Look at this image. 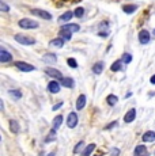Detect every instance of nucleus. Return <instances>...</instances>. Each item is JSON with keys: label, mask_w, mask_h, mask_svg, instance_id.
<instances>
[{"label": "nucleus", "mask_w": 155, "mask_h": 156, "mask_svg": "<svg viewBox=\"0 0 155 156\" xmlns=\"http://www.w3.org/2000/svg\"><path fill=\"white\" fill-rule=\"evenodd\" d=\"M15 41L22 45H34L35 44V40L34 38H30L27 35H22V34H15Z\"/></svg>", "instance_id": "f257e3e1"}, {"label": "nucleus", "mask_w": 155, "mask_h": 156, "mask_svg": "<svg viewBox=\"0 0 155 156\" xmlns=\"http://www.w3.org/2000/svg\"><path fill=\"white\" fill-rule=\"evenodd\" d=\"M18 25L20 26L22 29H37L38 27V23L35 20H31V19H22L18 22Z\"/></svg>", "instance_id": "f03ea898"}, {"label": "nucleus", "mask_w": 155, "mask_h": 156, "mask_svg": "<svg viewBox=\"0 0 155 156\" xmlns=\"http://www.w3.org/2000/svg\"><path fill=\"white\" fill-rule=\"evenodd\" d=\"M15 67H16L19 71H22V72H31V71H35V67H34V65H30V64H27V62H23V61H16V62H15Z\"/></svg>", "instance_id": "7ed1b4c3"}, {"label": "nucleus", "mask_w": 155, "mask_h": 156, "mask_svg": "<svg viewBox=\"0 0 155 156\" xmlns=\"http://www.w3.org/2000/svg\"><path fill=\"white\" fill-rule=\"evenodd\" d=\"M67 125H68V128H71V129H74L78 125V115H76V113H70L68 114V118H67Z\"/></svg>", "instance_id": "20e7f679"}, {"label": "nucleus", "mask_w": 155, "mask_h": 156, "mask_svg": "<svg viewBox=\"0 0 155 156\" xmlns=\"http://www.w3.org/2000/svg\"><path fill=\"white\" fill-rule=\"evenodd\" d=\"M31 14L33 15H37V16H40V18H44V19H46V20L52 19V15H50L49 12H46V11H44V10H38V8L31 10Z\"/></svg>", "instance_id": "39448f33"}, {"label": "nucleus", "mask_w": 155, "mask_h": 156, "mask_svg": "<svg viewBox=\"0 0 155 156\" xmlns=\"http://www.w3.org/2000/svg\"><path fill=\"white\" fill-rule=\"evenodd\" d=\"M45 72H46V75H49V76L55 77V79H57V80H61V79H63L61 72L57 71V69H55V68H46Z\"/></svg>", "instance_id": "423d86ee"}, {"label": "nucleus", "mask_w": 155, "mask_h": 156, "mask_svg": "<svg viewBox=\"0 0 155 156\" xmlns=\"http://www.w3.org/2000/svg\"><path fill=\"white\" fill-rule=\"evenodd\" d=\"M139 41L140 44H148L150 42V33L147 30H142L139 33Z\"/></svg>", "instance_id": "0eeeda50"}, {"label": "nucleus", "mask_w": 155, "mask_h": 156, "mask_svg": "<svg viewBox=\"0 0 155 156\" xmlns=\"http://www.w3.org/2000/svg\"><path fill=\"white\" fill-rule=\"evenodd\" d=\"M133 156H148V149L144 145H138L135 148Z\"/></svg>", "instance_id": "6e6552de"}, {"label": "nucleus", "mask_w": 155, "mask_h": 156, "mask_svg": "<svg viewBox=\"0 0 155 156\" xmlns=\"http://www.w3.org/2000/svg\"><path fill=\"white\" fill-rule=\"evenodd\" d=\"M11 60H13L11 53H8L5 49H0V61H2V62H7V61H11Z\"/></svg>", "instance_id": "1a4fd4ad"}, {"label": "nucleus", "mask_w": 155, "mask_h": 156, "mask_svg": "<svg viewBox=\"0 0 155 156\" xmlns=\"http://www.w3.org/2000/svg\"><path fill=\"white\" fill-rule=\"evenodd\" d=\"M143 141H146V143H153L155 141V132L153 130H148V132H146L144 134H143Z\"/></svg>", "instance_id": "9d476101"}, {"label": "nucleus", "mask_w": 155, "mask_h": 156, "mask_svg": "<svg viewBox=\"0 0 155 156\" xmlns=\"http://www.w3.org/2000/svg\"><path fill=\"white\" fill-rule=\"evenodd\" d=\"M135 117H136V110H135V109H131L129 112H128L127 114H125V117H124V121L127 122V124H129V122L135 121Z\"/></svg>", "instance_id": "9b49d317"}, {"label": "nucleus", "mask_w": 155, "mask_h": 156, "mask_svg": "<svg viewBox=\"0 0 155 156\" xmlns=\"http://www.w3.org/2000/svg\"><path fill=\"white\" fill-rule=\"evenodd\" d=\"M48 90H49L52 94H57V92L60 91V84H59L56 80H53V82L49 83V86H48Z\"/></svg>", "instance_id": "f8f14e48"}, {"label": "nucleus", "mask_w": 155, "mask_h": 156, "mask_svg": "<svg viewBox=\"0 0 155 156\" xmlns=\"http://www.w3.org/2000/svg\"><path fill=\"white\" fill-rule=\"evenodd\" d=\"M42 61L44 62H48V64H52V62L57 61V56L53 55V53H48V55H44Z\"/></svg>", "instance_id": "ddd939ff"}, {"label": "nucleus", "mask_w": 155, "mask_h": 156, "mask_svg": "<svg viewBox=\"0 0 155 156\" xmlns=\"http://www.w3.org/2000/svg\"><path fill=\"white\" fill-rule=\"evenodd\" d=\"M74 12H71V11H67L65 14H63L60 18H59V22L60 23H64V22H70L71 19H72V16H74Z\"/></svg>", "instance_id": "4468645a"}, {"label": "nucleus", "mask_w": 155, "mask_h": 156, "mask_svg": "<svg viewBox=\"0 0 155 156\" xmlns=\"http://www.w3.org/2000/svg\"><path fill=\"white\" fill-rule=\"evenodd\" d=\"M85 105H86V95H79V98H78V101H76V109L78 110H82L83 107H85Z\"/></svg>", "instance_id": "2eb2a0df"}, {"label": "nucleus", "mask_w": 155, "mask_h": 156, "mask_svg": "<svg viewBox=\"0 0 155 156\" xmlns=\"http://www.w3.org/2000/svg\"><path fill=\"white\" fill-rule=\"evenodd\" d=\"M59 34H60V38H63V40H64V41H70V40H71V34H72V33H71L70 30L61 29Z\"/></svg>", "instance_id": "dca6fc26"}, {"label": "nucleus", "mask_w": 155, "mask_h": 156, "mask_svg": "<svg viewBox=\"0 0 155 156\" xmlns=\"http://www.w3.org/2000/svg\"><path fill=\"white\" fill-rule=\"evenodd\" d=\"M49 45L52 48H63V45H64V40H63V38H56V40L50 41Z\"/></svg>", "instance_id": "f3484780"}, {"label": "nucleus", "mask_w": 155, "mask_h": 156, "mask_svg": "<svg viewBox=\"0 0 155 156\" xmlns=\"http://www.w3.org/2000/svg\"><path fill=\"white\" fill-rule=\"evenodd\" d=\"M94 149H95V144H88V145L83 149V152H82V155L80 156H90L91 152H93Z\"/></svg>", "instance_id": "a211bd4d"}, {"label": "nucleus", "mask_w": 155, "mask_h": 156, "mask_svg": "<svg viewBox=\"0 0 155 156\" xmlns=\"http://www.w3.org/2000/svg\"><path fill=\"white\" fill-rule=\"evenodd\" d=\"M60 82H61V84L64 87H68V88H72L74 87V80L71 79V77H63Z\"/></svg>", "instance_id": "6ab92c4d"}, {"label": "nucleus", "mask_w": 155, "mask_h": 156, "mask_svg": "<svg viewBox=\"0 0 155 156\" xmlns=\"http://www.w3.org/2000/svg\"><path fill=\"white\" fill-rule=\"evenodd\" d=\"M61 124H63V115H56L55 119H53V129L57 130L61 126Z\"/></svg>", "instance_id": "aec40b11"}, {"label": "nucleus", "mask_w": 155, "mask_h": 156, "mask_svg": "<svg viewBox=\"0 0 155 156\" xmlns=\"http://www.w3.org/2000/svg\"><path fill=\"white\" fill-rule=\"evenodd\" d=\"M102 71H103V62L102 61H99V62H97V64L93 65V72H94V73L99 75Z\"/></svg>", "instance_id": "412c9836"}, {"label": "nucleus", "mask_w": 155, "mask_h": 156, "mask_svg": "<svg viewBox=\"0 0 155 156\" xmlns=\"http://www.w3.org/2000/svg\"><path fill=\"white\" fill-rule=\"evenodd\" d=\"M123 10H124V12H127V14H133L136 10H138V5H135V4H132V5L127 4V5H124V7H123Z\"/></svg>", "instance_id": "4be33fe9"}, {"label": "nucleus", "mask_w": 155, "mask_h": 156, "mask_svg": "<svg viewBox=\"0 0 155 156\" xmlns=\"http://www.w3.org/2000/svg\"><path fill=\"white\" fill-rule=\"evenodd\" d=\"M10 130L13 132V133H18V132H19V124H18L15 119H11L10 121Z\"/></svg>", "instance_id": "5701e85b"}, {"label": "nucleus", "mask_w": 155, "mask_h": 156, "mask_svg": "<svg viewBox=\"0 0 155 156\" xmlns=\"http://www.w3.org/2000/svg\"><path fill=\"white\" fill-rule=\"evenodd\" d=\"M63 29H65V30H70L71 33H75V31H79V25H75V23H71V25H65V26H63Z\"/></svg>", "instance_id": "b1692460"}, {"label": "nucleus", "mask_w": 155, "mask_h": 156, "mask_svg": "<svg viewBox=\"0 0 155 156\" xmlns=\"http://www.w3.org/2000/svg\"><path fill=\"white\" fill-rule=\"evenodd\" d=\"M55 139H56V129H52V130H50L49 133H48L45 141H46V143H50V141H53Z\"/></svg>", "instance_id": "393cba45"}, {"label": "nucleus", "mask_w": 155, "mask_h": 156, "mask_svg": "<svg viewBox=\"0 0 155 156\" xmlns=\"http://www.w3.org/2000/svg\"><path fill=\"white\" fill-rule=\"evenodd\" d=\"M117 101H118V98L116 97V95H109V97L106 98V102H108L110 106H114V105L117 103Z\"/></svg>", "instance_id": "a878e982"}, {"label": "nucleus", "mask_w": 155, "mask_h": 156, "mask_svg": "<svg viewBox=\"0 0 155 156\" xmlns=\"http://www.w3.org/2000/svg\"><path fill=\"white\" fill-rule=\"evenodd\" d=\"M8 94H10L13 98H15V99L22 98V92H20L19 90H10V92H8Z\"/></svg>", "instance_id": "bb28decb"}, {"label": "nucleus", "mask_w": 155, "mask_h": 156, "mask_svg": "<svg viewBox=\"0 0 155 156\" xmlns=\"http://www.w3.org/2000/svg\"><path fill=\"white\" fill-rule=\"evenodd\" d=\"M110 69H112L113 72H116V71H120L121 69V60H117V61H114L113 62V65L110 67Z\"/></svg>", "instance_id": "cd10ccee"}, {"label": "nucleus", "mask_w": 155, "mask_h": 156, "mask_svg": "<svg viewBox=\"0 0 155 156\" xmlns=\"http://www.w3.org/2000/svg\"><path fill=\"white\" fill-rule=\"evenodd\" d=\"M83 147H85V141H79L75 145V148H74V154H79V152L83 149Z\"/></svg>", "instance_id": "c85d7f7f"}, {"label": "nucleus", "mask_w": 155, "mask_h": 156, "mask_svg": "<svg viewBox=\"0 0 155 156\" xmlns=\"http://www.w3.org/2000/svg\"><path fill=\"white\" fill-rule=\"evenodd\" d=\"M121 61L125 62V64H129V62L132 61V56H131L129 53H124V55H123V58H121Z\"/></svg>", "instance_id": "c756f323"}, {"label": "nucleus", "mask_w": 155, "mask_h": 156, "mask_svg": "<svg viewBox=\"0 0 155 156\" xmlns=\"http://www.w3.org/2000/svg\"><path fill=\"white\" fill-rule=\"evenodd\" d=\"M74 14H75V16H76V18H82V16H83V14H85V8L78 7Z\"/></svg>", "instance_id": "7c9ffc66"}, {"label": "nucleus", "mask_w": 155, "mask_h": 156, "mask_svg": "<svg viewBox=\"0 0 155 156\" xmlns=\"http://www.w3.org/2000/svg\"><path fill=\"white\" fill-rule=\"evenodd\" d=\"M67 62H68V65H70L71 68H78V62H76L75 58H68Z\"/></svg>", "instance_id": "2f4dec72"}, {"label": "nucleus", "mask_w": 155, "mask_h": 156, "mask_svg": "<svg viewBox=\"0 0 155 156\" xmlns=\"http://www.w3.org/2000/svg\"><path fill=\"white\" fill-rule=\"evenodd\" d=\"M0 10H2V11H4V12H7V11L10 10V8H8V5L5 4L4 2H0Z\"/></svg>", "instance_id": "473e14b6"}, {"label": "nucleus", "mask_w": 155, "mask_h": 156, "mask_svg": "<svg viewBox=\"0 0 155 156\" xmlns=\"http://www.w3.org/2000/svg\"><path fill=\"white\" fill-rule=\"evenodd\" d=\"M116 125H117V122H116V121H113V122H110V124H109V125H108V126H106L105 129H112V128H114Z\"/></svg>", "instance_id": "72a5a7b5"}, {"label": "nucleus", "mask_w": 155, "mask_h": 156, "mask_svg": "<svg viewBox=\"0 0 155 156\" xmlns=\"http://www.w3.org/2000/svg\"><path fill=\"white\" fill-rule=\"evenodd\" d=\"M61 106H63V102H59V103L56 105V106H53V109H52V110H53V112H55V110H59Z\"/></svg>", "instance_id": "f704fd0d"}, {"label": "nucleus", "mask_w": 155, "mask_h": 156, "mask_svg": "<svg viewBox=\"0 0 155 156\" xmlns=\"http://www.w3.org/2000/svg\"><path fill=\"white\" fill-rule=\"evenodd\" d=\"M112 154H113V156H117L118 154H120V152H118V149H113Z\"/></svg>", "instance_id": "c9c22d12"}, {"label": "nucleus", "mask_w": 155, "mask_h": 156, "mask_svg": "<svg viewBox=\"0 0 155 156\" xmlns=\"http://www.w3.org/2000/svg\"><path fill=\"white\" fill-rule=\"evenodd\" d=\"M150 82H151V83H153V84H155V75H154V76H151Z\"/></svg>", "instance_id": "e433bc0d"}, {"label": "nucleus", "mask_w": 155, "mask_h": 156, "mask_svg": "<svg viewBox=\"0 0 155 156\" xmlns=\"http://www.w3.org/2000/svg\"><path fill=\"white\" fill-rule=\"evenodd\" d=\"M48 156H55V152H52V154H49Z\"/></svg>", "instance_id": "4c0bfd02"}, {"label": "nucleus", "mask_w": 155, "mask_h": 156, "mask_svg": "<svg viewBox=\"0 0 155 156\" xmlns=\"http://www.w3.org/2000/svg\"><path fill=\"white\" fill-rule=\"evenodd\" d=\"M153 34H154V35H155V30H154V31H153Z\"/></svg>", "instance_id": "58836bf2"}, {"label": "nucleus", "mask_w": 155, "mask_h": 156, "mask_svg": "<svg viewBox=\"0 0 155 156\" xmlns=\"http://www.w3.org/2000/svg\"><path fill=\"white\" fill-rule=\"evenodd\" d=\"M97 156H98V155H97Z\"/></svg>", "instance_id": "ea45409f"}]
</instances>
